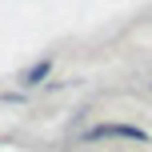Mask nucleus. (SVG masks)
I'll list each match as a JSON object with an SVG mask.
<instances>
[{"instance_id": "1", "label": "nucleus", "mask_w": 152, "mask_h": 152, "mask_svg": "<svg viewBox=\"0 0 152 152\" xmlns=\"http://www.w3.org/2000/svg\"><path fill=\"white\" fill-rule=\"evenodd\" d=\"M104 136H116V140H136V144H144L148 132L144 128H132V124H96V128H88V140H104Z\"/></svg>"}, {"instance_id": "2", "label": "nucleus", "mask_w": 152, "mask_h": 152, "mask_svg": "<svg viewBox=\"0 0 152 152\" xmlns=\"http://www.w3.org/2000/svg\"><path fill=\"white\" fill-rule=\"evenodd\" d=\"M48 72H52V60H40V64H32V68L20 76V84H28V88H32V84H40Z\"/></svg>"}]
</instances>
